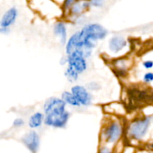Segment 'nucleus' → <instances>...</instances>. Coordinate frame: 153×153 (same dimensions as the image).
<instances>
[{
  "label": "nucleus",
  "mask_w": 153,
  "mask_h": 153,
  "mask_svg": "<svg viewBox=\"0 0 153 153\" xmlns=\"http://www.w3.org/2000/svg\"><path fill=\"white\" fill-rule=\"evenodd\" d=\"M80 33L84 37L93 40H102L107 35V31L105 28L99 24H91L86 25Z\"/></svg>",
  "instance_id": "obj_1"
},
{
  "label": "nucleus",
  "mask_w": 153,
  "mask_h": 153,
  "mask_svg": "<svg viewBox=\"0 0 153 153\" xmlns=\"http://www.w3.org/2000/svg\"><path fill=\"white\" fill-rule=\"evenodd\" d=\"M149 124L150 119L148 117L132 123L129 127L130 136L137 140L142 138L146 134Z\"/></svg>",
  "instance_id": "obj_2"
},
{
  "label": "nucleus",
  "mask_w": 153,
  "mask_h": 153,
  "mask_svg": "<svg viewBox=\"0 0 153 153\" xmlns=\"http://www.w3.org/2000/svg\"><path fill=\"white\" fill-rule=\"evenodd\" d=\"M85 56L81 51L76 50L68 56L69 65L73 67L79 73H82L87 69Z\"/></svg>",
  "instance_id": "obj_3"
},
{
  "label": "nucleus",
  "mask_w": 153,
  "mask_h": 153,
  "mask_svg": "<svg viewBox=\"0 0 153 153\" xmlns=\"http://www.w3.org/2000/svg\"><path fill=\"white\" fill-rule=\"evenodd\" d=\"M66 102L58 98L49 99L44 105L45 114H56L65 112Z\"/></svg>",
  "instance_id": "obj_4"
},
{
  "label": "nucleus",
  "mask_w": 153,
  "mask_h": 153,
  "mask_svg": "<svg viewBox=\"0 0 153 153\" xmlns=\"http://www.w3.org/2000/svg\"><path fill=\"white\" fill-rule=\"evenodd\" d=\"M69 117H70V114L67 111L61 114H56L46 115L44 123L49 126L62 128V127L65 126L67 124L69 120Z\"/></svg>",
  "instance_id": "obj_5"
},
{
  "label": "nucleus",
  "mask_w": 153,
  "mask_h": 153,
  "mask_svg": "<svg viewBox=\"0 0 153 153\" xmlns=\"http://www.w3.org/2000/svg\"><path fill=\"white\" fill-rule=\"evenodd\" d=\"M22 143L31 152H36L40 145V138L36 131H31L24 135L22 139Z\"/></svg>",
  "instance_id": "obj_6"
},
{
  "label": "nucleus",
  "mask_w": 153,
  "mask_h": 153,
  "mask_svg": "<svg viewBox=\"0 0 153 153\" xmlns=\"http://www.w3.org/2000/svg\"><path fill=\"white\" fill-rule=\"evenodd\" d=\"M72 93L74 94L81 105L88 106L91 103V96L82 86H75L72 88Z\"/></svg>",
  "instance_id": "obj_7"
},
{
  "label": "nucleus",
  "mask_w": 153,
  "mask_h": 153,
  "mask_svg": "<svg viewBox=\"0 0 153 153\" xmlns=\"http://www.w3.org/2000/svg\"><path fill=\"white\" fill-rule=\"evenodd\" d=\"M104 134L108 142L114 143L120 137L122 134V128L118 123H113L108 127L107 129H105Z\"/></svg>",
  "instance_id": "obj_8"
},
{
  "label": "nucleus",
  "mask_w": 153,
  "mask_h": 153,
  "mask_svg": "<svg viewBox=\"0 0 153 153\" xmlns=\"http://www.w3.org/2000/svg\"><path fill=\"white\" fill-rule=\"evenodd\" d=\"M17 10L15 7H11L2 16L1 21V27H9L12 24L14 23L17 16Z\"/></svg>",
  "instance_id": "obj_9"
},
{
  "label": "nucleus",
  "mask_w": 153,
  "mask_h": 153,
  "mask_svg": "<svg viewBox=\"0 0 153 153\" xmlns=\"http://www.w3.org/2000/svg\"><path fill=\"white\" fill-rule=\"evenodd\" d=\"M126 46V41L122 37H114L111 40L109 43V47L111 50L114 52H117L122 50Z\"/></svg>",
  "instance_id": "obj_10"
},
{
  "label": "nucleus",
  "mask_w": 153,
  "mask_h": 153,
  "mask_svg": "<svg viewBox=\"0 0 153 153\" xmlns=\"http://www.w3.org/2000/svg\"><path fill=\"white\" fill-rule=\"evenodd\" d=\"M54 33L55 35L59 36L61 37V41L62 44L66 43V39H67V30H66L65 25L63 22H59L56 23L54 28Z\"/></svg>",
  "instance_id": "obj_11"
},
{
  "label": "nucleus",
  "mask_w": 153,
  "mask_h": 153,
  "mask_svg": "<svg viewBox=\"0 0 153 153\" xmlns=\"http://www.w3.org/2000/svg\"><path fill=\"white\" fill-rule=\"evenodd\" d=\"M43 118H44V116H43V114L40 113V112L34 114L30 117L28 125L31 128H37V127L40 126L42 125Z\"/></svg>",
  "instance_id": "obj_12"
},
{
  "label": "nucleus",
  "mask_w": 153,
  "mask_h": 153,
  "mask_svg": "<svg viewBox=\"0 0 153 153\" xmlns=\"http://www.w3.org/2000/svg\"><path fill=\"white\" fill-rule=\"evenodd\" d=\"M79 31L73 34V35L70 37V40H69L67 45V48H66L67 53L68 54V55H70L72 52H75V51L76 50V45H77L78 39H79Z\"/></svg>",
  "instance_id": "obj_13"
},
{
  "label": "nucleus",
  "mask_w": 153,
  "mask_h": 153,
  "mask_svg": "<svg viewBox=\"0 0 153 153\" xmlns=\"http://www.w3.org/2000/svg\"><path fill=\"white\" fill-rule=\"evenodd\" d=\"M62 100L65 102L66 103H68V104L71 105L73 106H80L81 103L79 102V100L76 99V97H75L74 94H71L70 92H64L62 94Z\"/></svg>",
  "instance_id": "obj_14"
},
{
  "label": "nucleus",
  "mask_w": 153,
  "mask_h": 153,
  "mask_svg": "<svg viewBox=\"0 0 153 153\" xmlns=\"http://www.w3.org/2000/svg\"><path fill=\"white\" fill-rule=\"evenodd\" d=\"M91 3L85 1H79L78 2H75L72 6V11L74 13H79L83 11L85 9L88 8Z\"/></svg>",
  "instance_id": "obj_15"
},
{
  "label": "nucleus",
  "mask_w": 153,
  "mask_h": 153,
  "mask_svg": "<svg viewBox=\"0 0 153 153\" xmlns=\"http://www.w3.org/2000/svg\"><path fill=\"white\" fill-rule=\"evenodd\" d=\"M78 74H79V73L73 67L70 65L65 72V76L70 82H73L77 80Z\"/></svg>",
  "instance_id": "obj_16"
},
{
  "label": "nucleus",
  "mask_w": 153,
  "mask_h": 153,
  "mask_svg": "<svg viewBox=\"0 0 153 153\" xmlns=\"http://www.w3.org/2000/svg\"><path fill=\"white\" fill-rule=\"evenodd\" d=\"M105 0H90V3L91 5L96 6V7H101L103 5Z\"/></svg>",
  "instance_id": "obj_17"
},
{
  "label": "nucleus",
  "mask_w": 153,
  "mask_h": 153,
  "mask_svg": "<svg viewBox=\"0 0 153 153\" xmlns=\"http://www.w3.org/2000/svg\"><path fill=\"white\" fill-rule=\"evenodd\" d=\"M143 80L145 82H151L153 81V73H148L145 74L144 77H143Z\"/></svg>",
  "instance_id": "obj_18"
},
{
  "label": "nucleus",
  "mask_w": 153,
  "mask_h": 153,
  "mask_svg": "<svg viewBox=\"0 0 153 153\" xmlns=\"http://www.w3.org/2000/svg\"><path fill=\"white\" fill-rule=\"evenodd\" d=\"M25 123H24V121L22 120V119H16L14 120V122H13V126H15V127H19V126H22L23 125V124Z\"/></svg>",
  "instance_id": "obj_19"
},
{
  "label": "nucleus",
  "mask_w": 153,
  "mask_h": 153,
  "mask_svg": "<svg viewBox=\"0 0 153 153\" xmlns=\"http://www.w3.org/2000/svg\"><path fill=\"white\" fill-rule=\"evenodd\" d=\"M76 2V0H65L64 1V7L67 8L73 5V4Z\"/></svg>",
  "instance_id": "obj_20"
},
{
  "label": "nucleus",
  "mask_w": 153,
  "mask_h": 153,
  "mask_svg": "<svg viewBox=\"0 0 153 153\" xmlns=\"http://www.w3.org/2000/svg\"><path fill=\"white\" fill-rule=\"evenodd\" d=\"M143 66H144L146 69H150L153 67V62L151 61H145V62L143 63Z\"/></svg>",
  "instance_id": "obj_21"
},
{
  "label": "nucleus",
  "mask_w": 153,
  "mask_h": 153,
  "mask_svg": "<svg viewBox=\"0 0 153 153\" xmlns=\"http://www.w3.org/2000/svg\"><path fill=\"white\" fill-rule=\"evenodd\" d=\"M0 31H1V34H8L10 30H9L8 27H1Z\"/></svg>",
  "instance_id": "obj_22"
}]
</instances>
